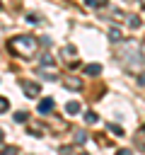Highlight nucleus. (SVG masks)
<instances>
[{
    "label": "nucleus",
    "instance_id": "18",
    "mask_svg": "<svg viewBox=\"0 0 145 155\" xmlns=\"http://www.w3.org/2000/svg\"><path fill=\"white\" fill-rule=\"evenodd\" d=\"M63 56H75V46H63Z\"/></svg>",
    "mask_w": 145,
    "mask_h": 155
},
{
    "label": "nucleus",
    "instance_id": "13",
    "mask_svg": "<svg viewBox=\"0 0 145 155\" xmlns=\"http://www.w3.org/2000/svg\"><path fill=\"white\" fill-rule=\"evenodd\" d=\"M24 22H27V24H39V22H41V17H39L36 12H31V15H27V17H24Z\"/></svg>",
    "mask_w": 145,
    "mask_h": 155
},
{
    "label": "nucleus",
    "instance_id": "25",
    "mask_svg": "<svg viewBox=\"0 0 145 155\" xmlns=\"http://www.w3.org/2000/svg\"><path fill=\"white\" fill-rule=\"evenodd\" d=\"M143 56H145V44H143Z\"/></svg>",
    "mask_w": 145,
    "mask_h": 155
},
{
    "label": "nucleus",
    "instance_id": "4",
    "mask_svg": "<svg viewBox=\"0 0 145 155\" xmlns=\"http://www.w3.org/2000/svg\"><path fill=\"white\" fill-rule=\"evenodd\" d=\"M22 90H24V94H27V97H39V92H41L39 82H29V80H24V82H22Z\"/></svg>",
    "mask_w": 145,
    "mask_h": 155
},
{
    "label": "nucleus",
    "instance_id": "12",
    "mask_svg": "<svg viewBox=\"0 0 145 155\" xmlns=\"http://www.w3.org/2000/svg\"><path fill=\"white\" fill-rule=\"evenodd\" d=\"M109 41H114V44H118V41H121V31H118L116 27H111V29H109Z\"/></svg>",
    "mask_w": 145,
    "mask_h": 155
},
{
    "label": "nucleus",
    "instance_id": "22",
    "mask_svg": "<svg viewBox=\"0 0 145 155\" xmlns=\"http://www.w3.org/2000/svg\"><path fill=\"white\" fill-rule=\"evenodd\" d=\"M60 155H72V150H70V148H65V145H63V148H60Z\"/></svg>",
    "mask_w": 145,
    "mask_h": 155
},
{
    "label": "nucleus",
    "instance_id": "23",
    "mask_svg": "<svg viewBox=\"0 0 145 155\" xmlns=\"http://www.w3.org/2000/svg\"><path fill=\"white\" fill-rule=\"evenodd\" d=\"M116 155H130V150H126V148H118V150H116Z\"/></svg>",
    "mask_w": 145,
    "mask_h": 155
},
{
    "label": "nucleus",
    "instance_id": "1",
    "mask_svg": "<svg viewBox=\"0 0 145 155\" xmlns=\"http://www.w3.org/2000/svg\"><path fill=\"white\" fill-rule=\"evenodd\" d=\"M39 44H41V41H39L36 36H31V34H19V36H14V39L7 41V48H10V53H14V56H19V58H31V56L36 53Z\"/></svg>",
    "mask_w": 145,
    "mask_h": 155
},
{
    "label": "nucleus",
    "instance_id": "9",
    "mask_svg": "<svg viewBox=\"0 0 145 155\" xmlns=\"http://www.w3.org/2000/svg\"><path fill=\"white\" fill-rule=\"evenodd\" d=\"M82 119H85V124H89V126H94V124L99 121V116H97L94 111H85V116H82Z\"/></svg>",
    "mask_w": 145,
    "mask_h": 155
},
{
    "label": "nucleus",
    "instance_id": "10",
    "mask_svg": "<svg viewBox=\"0 0 145 155\" xmlns=\"http://www.w3.org/2000/svg\"><path fill=\"white\" fill-rule=\"evenodd\" d=\"M109 0H85V5L87 7H92V10H99V7H104Z\"/></svg>",
    "mask_w": 145,
    "mask_h": 155
},
{
    "label": "nucleus",
    "instance_id": "19",
    "mask_svg": "<svg viewBox=\"0 0 145 155\" xmlns=\"http://www.w3.org/2000/svg\"><path fill=\"white\" fill-rule=\"evenodd\" d=\"M0 109H2V111H7V109H10V102H7V97H0Z\"/></svg>",
    "mask_w": 145,
    "mask_h": 155
},
{
    "label": "nucleus",
    "instance_id": "17",
    "mask_svg": "<svg viewBox=\"0 0 145 155\" xmlns=\"http://www.w3.org/2000/svg\"><path fill=\"white\" fill-rule=\"evenodd\" d=\"M106 128L111 131V133H116V136H121L123 131H121V126H116V124H106Z\"/></svg>",
    "mask_w": 145,
    "mask_h": 155
},
{
    "label": "nucleus",
    "instance_id": "6",
    "mask_svg": "<svg viewBox=\"0 0 145 155\" xmlns=\"http://www.w3.org/2000/svg\"><path fill=\"white\" fill-rule=\"evenodd\" d=\"M85 73L94 78V75H99V73H102V65H99V63H89V65H85Z\"/></svg>",
    "mask_w": 145,
    "mask_h": 155
},
{
    "label": "nucleus",
    "instance_id": "20",
    "mask_svg": "<svg viewBox=\"0 0 145 155\" xmlns=\"http://www.w3.org/2000/svg\"><path fill=\"white\" fill-rule=\"evenodd\" d=\"M2 155H17V148H7V145H5V148H2Z\"/></svg>",
    "mask_w": 145,
    "mask_h": 155
},
{
    "label": "nucleus",
    "instance_id": "26",
    "mask_svg": "<svg viewBox=\"0 0 145 155\" xmlns=\"http://www.w3.org/2000/svg\"><path fill=\"white\" fill-rule=\"evenodd\" d=\"M80 155H87V153H80Z\"/></svg>",
    "mask_w": 145,
    "mask_h": 155
},
{
    "label": "nucleus",
    "instance_id": "2",
    "mask_svg": "<svg viewBox=\"0 0 145 155\" xmlns=\"http://www.w3.org/2000/svg\"><path fill=\"white\" fill-rule=\"evenodd\" d=\"M121 61H123L126 70L135 73V70L143 65V61H145V56H143V46H138V44L128 41V44L121 48Z\"/></svg>",
    "mask_w": 145,
    "mask_h": 155
},
{
    "label": "nucleus",
    "instance_id": "16",
    "mask_svg": "<svg viewBox=\"0 0 145 155\" xmlns=\"http://www.w3.org/2000/svg\"><path fill=\"white\" fill-rule=\"evenodd\" d=\"M87 140V133L85 131H75V143H85Z\"/></svg>",
    "mask_w": 145,
    "mask_h": 155
},
{
    "label": "nucleus",
    "instance_id": "21",
    "mask_svg": "<svg viewBox=\"0 0 145 155\" xmlns=\"http://www.w3.org/2000/svg\"><path fill=\"white\" fill-rule=\"evenodd\" d=\"M138 85H145V70H143V73H138Z\"/></svg>",
    "mask_w": 145,
    "mask_h": 155
},
{
    "label": "nucleus",
    "instance_id": "3",
    "mask_svg": "<svg viewBox=\"0 0 145 155\" xmlns=\"http://www.w3.org/2000/svg\"><path fill=\"white\" fill-rule=\"evenodd\" d=\"M63 87H65V90H72V92H77V90H82V80H80V78H72V75H68V78H63Z\"/></svg>",
    "mask_w": 145,
    "mask_h": 155
},
{
    "label": "nucleus",
    "instance_id": "11",
    "mask_svg": "<svg viewBox=\"0 0 145 155\" xmlns=\"http://www.w3.org/2000/svg\"><path fill=\"white\" fill-rule=\"evenodd\" d=\"M140 24H143V22H140L138 15H130V17H128V27H130V29H140Z\"/></svg>",
    "mask_w": 145,
    "mask_h": 155
},
{
    "label": "nucleus",
    "instance_id": "8",
    "mask_svg": "<svg viewBox=\"0 0 145 155\" xmlns=\"http://www.w3.org/2000/svg\"><path fill=\"white\" fill-rule=\"evenodd\" d=\"M65 114H70V116L80 114V104H77V102H68V104H65Z\"/></svg>",
    "mask_w": 145,
    "mask_h": 155
},
{
    "label": "nucleus",
    "instance_id": "14",
    "mask_svg": "<svg viewBox=\"0 0 145 155\" xmlns=\"http://www.w3.org/2000/svg\"><path fill=\"white\" fill-rule=\"evenodd\" d=\"M41 68H53V58H51L48 53H46V56L41 58Z\"/></svg>",
    "mask_w": 145,
    "mask_h": 155
},
{
    "label": "nucleus",
    "instance_id": "7",
    "mask_svg": "<svg viewBox=\"0 0 145 155\" xmlns=\"http://www.w3.org/2000/svg\"><path fill=\"white\" fill-rule=\"evenodd\" d=\"M135 145H138L140 150H145V126H143V128L135 133Z\"/></svg>",
    "mask_w": 145,
    "mask_h": 155
},
{
    "label": "nucleus",
    "instance_id": "15",
    "mask_svg": "<svg viewBox=\"0 0 145 155\" xmlns=\"http://www.w3.org/2000/svg\"><path fill=\"white\" fill-rule=\"evenodd\" d=\"M27 119H29V114H27V111H17V114H14V121H17V124H24Z\"/></svg>",
    "mask_w": 145,
    "mask_h": 155
},
{
    "label": "nucleus",
    "instance_id": "5",
    "mask_svg": "<svg viewBox=\"0 0 145 155\" xmlns=\"http://www.w3.org/2000/svg\"><path fill=\"white\" fill-rule=\"evenodd\" d=\"M53 107H56V102H53L51 97H44V99L39 102V114H51Z\"/></svg>",
    "mask_w": 145,
    "mask_h": 155
},
{
    "label": "nucleus",
    "instance_id": "24",
    "mask_svg": "<svg viewBox=\"0 0 145 155\" xmlns=\"http://www.w3.org/2000/svg\"><path fill=\"white\" fill-rule=\"evenodd\" d=\"M138 2H140V5H143V7H145V0H138Z\"/></svg>",
    "mask_w": 145,
    "mask_h": 155
}]
</instances>
